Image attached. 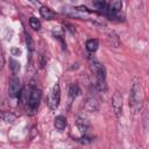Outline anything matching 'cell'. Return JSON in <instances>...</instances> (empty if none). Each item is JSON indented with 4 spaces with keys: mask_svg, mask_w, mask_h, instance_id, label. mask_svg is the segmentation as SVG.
<instances>
[{
    "mask_svg": "<svg viewBox=\"0 0 149 149\" xmlns=\"http://www.w3.org/2000/svg\"><path fill=\"white\" fill-rule=\"evenodd\" d=\"M29 26H30V28H33L34 30H40V29H41V22L38 21V19H36V17H34V16H31V17L29 19Z\"/></svg>",
    "mask_w": 149,
    "mask_h": 149,
    "instance_id": "9a60e30c",
    "label": "cell"
},
{
    "mask_svg": "<svg viewBox=\"0 0 149 149\" xmlns=\"http://www.w3.org/2000/svg\"><path fill=\"white\" fill-rule=\"evenodd\" d=\"M143 101V91L140 85V83L134 81L130 87V94H129V106L133 109L134 113H137L141 109Z\"/></svg>",
    "mask_w": 149,
    "mask_h": 149,
    "instance_id": "7a4b0ae2",
    "label": "cell"
},
{
    "mask_svg": "<svg viewBox=\"0 0 149 149\" xmlns=\"http://www.w3.org/2000/svg\"><path fill=\"white\" fill-rule=\"evenodd\" d=\"M59 101H61V87L59 85L56 83L54 85V87L51 88L50 95H49V100H48V105L51 109H56L59 106Z\"/></svg>",
    "mask_w": 149,
    "mask_h": 149,
    "instance_id": "277c9868",
    "label": "cell"
},
{
    "mask_svg": "<svg viewBox=\"0 0 149 149\" xmlns=\"http://www.w3.org/2000/svg\"><path fill=\"white\" fill-rule=\"evenodd\" d=\"M54 125H55V128H56L57 130L62 132V130H64L65 127H66V119H65L63 115H58V116L55 118Z\"/></svg>",
    "mask_w": 149,
    "mask_h": 149,
    "instance_id": "9c48e42d",
    "label": "cell"
},
{
    "mask_svg": "<svg viewBox=\"0 0 149 149\" xmlns=\"http://www.w3.org/2000/svg\"><path fill=\"white\" fill-rule=\"evenodd\" d=\"M41 97H42L41 90L37 88L36 86H31V88L29 90V93H28V99H27L28 108L31 112H35L37 109L40 101H41Z\"/></svg>",
    "mask_w": 149,
    "mask_h": 149,
    "instance_id": "3957f363",
    "label": "cell"
},
{
    "mask_svg": "<svg viewBox=\"0 0 149 149\" xmlns=\"http://www.w3.org/2000/svg\"><path fill=\"white\" fill-rule=\"evenodd\" d=\"M99 47V41L95 38H91L86 42V49L88 52H95Z\"/></svg>",
    "mask_w": 149,
    "mask_h": 149,
    "instance_id": "30bf717a",
    "label": "cell"
},
{
    "mask_svg": "<svg viewBox=\"0 0 149 149\" xmlns=\"http://www.w3.org/2000/svg\"><path fill=\"white\" fill-rule=\"evenodd\" d=\"M0 119L7 123H12L15 120V115L8 112H0Z\"/></svg>",
    "mask_w": 149,
    "mask_h": 149,
    "instance_id": "7c38bea8",
    "label": "cell"
},
{
    "mask_svg": "<svg viewBox=\"0 0 149 149\" xmlns=\"http://www.w3.org/2000/svg\"><path fill=\"white\" fill-rule=\"evenodd\" d=\"M76 123H77V126H78L80 133L85 135V134H86V130H87V128H88V123L86 122V120H84V119L77 116V121H76Z\"/></svg>",
    "mask_w": 149,
    "mask_h": 149,
    "instance_id": "8fae6325",
    "label": "cell"
},
{
    "mask_svg": "<svg viewBox=\"0 0 149 149\" xmlns=\"http://www.w3.org/2000/svg\"><path fill=\"white\" fill-rule=\"evenodd\" d=\"M26 43H27V48H28V50H29L30 52H33L34 49H35V43H34L31 36H30L29 34H27V33H26Z\"/></svg>",
    "mask_w": 149,
    "mask_h": 149,
    "instance_id": "2e32d148",
    "label": "cell"
},
{
    "mask_svg": "<svg viewBox=\"0 0 149 149\" xmlns=\"http://www.w3.org/2000/svg\"><path fill=\"white\" fill-rule=\"evenodd\" d=\"M79 93H80V90H79L78 85L77 84H71L70 87H69V97L71 99H74V98L78 97Z\"/></svg>",
    "mask_w": 149,
    "mask_h": 149,
    "instance_id": "4fadbf2b",
    "label": "cell"
},
{
    "mask_svg": "<svg viewBox=\"0 0 149 149\" xmlns=\"http://www.w3.org/2000/svg\"><path fill=\"white\" fill-rule=\"evenodd\" d=\"M112 107L114 111V114L120 118L122 114V98L119 92H115L112 97Z\"/></svg>",
    "mask_w": 149,
    "mask_h": 149,
    "instance_id": "8992f818",
    "label": "cell"
},
{
    "mask_svg": "<svg viewBox=\"0 0 149 149\" xmlns=\"http://www.w3.org/2000/svg\"><path fill=\"white\" fill-rule=\"evenodd\" d=\"M40 14H41V16H42L43 19H45V20H52V19L56 17L55 12H54L52 9H50L49 7H45V6H42V7L40 8Z\"/></svg>",
    "mask_w": 149,
    "mask_h": 149,
    "instance_id": "52a82bcc",
    "label": "cell"
},
{
    "mask_svg": "<svg viewBox=\"0 0 149 149\" xmlns=\"http://www.w3.org/2000/svg\"><path fill=\"white\" fill-rule=\"evenodd\" d=\"M21 91V81L19 78L13 77L9 79V85H8V94L10 97H17Z\"/></svg>",
    "mask_w": 149,
    "mask_h": 149,
    "instance_id": "5b68a950",
    "label": "cell"
},
{
    "mask_svg": "<svg viewBox=\"0 0 149 149\" xmlns=\"http://www.w3.org/2000/svg\"><path fill=\"white\" fill-rule=\"evenodd\" d=\"M9 66H10V70H12L13 74H16V73H19V71H20V69H21V65H20V63H19L17 61L13 59V58H10V59H9Z\"/></svg>",
    "mask_w": 149,
    "mask_h": 149,
    "instance_id": "5bb4252c",
    "label": "cell"
},
{
    "mask_svg": "<svg viewBox=\"0 0 149 149\" xmlns=\"http://www.w3.org/2000/svg\"><path fill=\"white\" fill-rule=\"evenodd\" d=\"M90 68L95 76L97 88L99 91H105L106 90V71H105L104 65L95 59H91L90 61Z\"/></svg>",
    "mask_w": 149,
    "mask_h": 149,
    "instance_id": "6da1fadb",
    "label": "cell"
},
{
    "mask_svg": "<svg viewBox=\"0 0 149 149\" xmlns=\"http://www.w3.org/2000/svg\"><path fill=\"white\" fill-rule=\"evenodd\" d=\"M85 108H86V111L92 112V113H93V112H97V111L99 109V104H98L97 99H95V98H88V99L86 100Z\"/></svg>",
    "mask_w": 149,
    "mask_h": 149,
    "instance_id": "ba28073f",
    "label": "cell"
}]
</instances>
